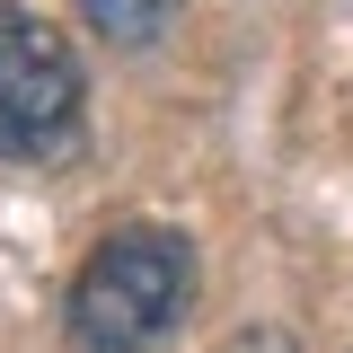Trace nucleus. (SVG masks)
<instances>
[{"instance_id": "obj_1", "label": "nucleus", "mask_w": 353, "mask_h": 353, "mask_svg": "<svg viewBox=\"0 0 353 353\" xmlns=\"http://www.w3.org/2000/svg\"><path fill=\"white\" fill-rule=\"evenodd\" d=\"M194 239L185 230H115L71 274V345L80 353H159L194 318Z\"/></svg>"}, {"instance_id": "obj_2", "label": "nucleus", "mask_w": 353, "mask_h": 353, "mask_svg": "<svg viewBox=\"0 0 353 353\" xmlns=\"http://www.w3.org/2000/svg\"><path fill=\"white\" fill-rule=\"evenodd\" d=\"M80 53L36 9L0 0V159H53L80 132Z\"/></svg>"}, {"instance_id": "obj_3", "label": "nucleus", "mask_w": 353, "mask_h": 353, "mask_svg": "<svg viewBox=\"0 0 353 353\" xmlns=\"http://www.w3.org/2000/svg\"><path fill=\"white\" fill-rule=\"evenodd\" d=\"M80 18L97 36H115V44H150L176 18V0H80Z\"/></svg>"}, {"instance_id": "obj_4", "label": "nucleus", "mask_w": 353, "mask_h": 353, "mask_svg": "<svg viewBox=\"0 0 353 353\" xmlns=\"http://www.w3.org/2000/svg\"><path fill=\"white\" fill-rule=\"evenodd\" d=\"M221 353H292V336L283 327H248V336H230Z\"/></svg>"}]
</instances>
